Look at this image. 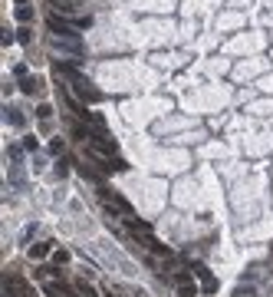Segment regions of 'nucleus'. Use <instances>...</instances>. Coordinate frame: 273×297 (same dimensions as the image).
Returning <instances> with one entry per match:
<instances>
[{
	"label": "nucleus",
	"mask_w": 273,
	"mask_h": 297,
	"mask_svg": "<svg viewBox=\"0 0 273 297\" xmlns=\"http://www.w3.org/2000/svg\"><path fill=\"white\" fill-rule=\"evenodd\" d=\"M194 274H197V281L204 284V291H208V294H214V291H218V281L211 277V271L204 267V264H194Z\"/></svg>",
	"instance_id": "20e7f679"
},
{
	"label": "nucleus",
	"mask_w": 273,
	"mask_h": 297,
	"mask_svg": "<svg viewBox=\"0 0 273 297\" xmlns=\"http://www.w3.org/2000/svg\"><path fill=\"white\" fill-rule=\"evenodd\" d=\"M46 251H50V244H33V248H30V258H43Z\"/></svg>",
	"instance_id": "6e6552de"
},
{
	"label": "nucleus",
	"mask_w": 273,
	"mask_h": 297,
	"mask_svg": "<svg viewBox=\"0 0 273 297\" xmlns=\"http://www.w3.org/2000/svg\"><path fill=\"white\" fill-rule=\"evenodd\" d=\"M175 284H178V297H197V287H194L191 271H175Z\"/></svg>",
	"instance_id": "f257e3e1"
},
{
	"label": "nucleus",
	"mask_w": 273,
	"mask_h": 297,
	"mask_svg": "<svg viewBox=\"0 0 273 297\" xmlns=\"http://www.w3.org/2000/svg\"><path fill=\"white\" fill-rule=\"evenodd\" d=\"M7 287H10V291H13L17 297H36V294H33V287L27 284L23 277H17V274H13V277H7Z\"/></svg>",
	"instance_id": "7ed1b4c3"
},
{
	"label": "nucleus",
	"mask_w": 273,
	"mask_h": 297,
	"mask_svg": "<svg viewBox=\"0 0 273 297\" xmlns=\"http://www.w3.org/2000/svg\"><path fill=\"white\" fill-rule=\"evenodd\" d=\"M17 20H20V23H30L33 20V10H30V7H17Z\"/></svg>",
	"instance_id": "0eeeda50"
},
{
	"label": "nucleus",
	"mask_w": 273,
	"mask_h": 297,
	"mask_svg": "<svg viewBox=\"0 0 273 297\" xmlns=\"http://www.w3.org/2000/svg\"><path fill=\"white\" fill-rule=\"evenodd\" d=\"M17 40L20 43H30V30H17Z\"/></svg>",
	"instance_id": "1a4fd4ad"
},
{
	"label": "nucleus",
	"mask_w": 273,
	"mask_h": 297,
	"mask_svg": "<svg viewBox=\"0 0 273 297\" xmlns=\"http://www.w3.org/2000/svg\"><path fill=\"white\" fill-rule=\"evenodd\" d=\"M50 30L56 33V40H59V36H63V40H76V33H73V27H76V23H66V20H59V17H56V13H50Z\"/></svg>",
	"instance_id": "f03ea898"
},
{
	"label": "nucleus",
	"mask_w": 273,
	"mask_h": 297,
	"mask_svg": "<svg viewBox=\"0 0 273 297\" xmlns=\"http://www.w3.org/2000/svg\"><path fill=\"white\" fill-rule=\"evenodd\" d=\"M50 112H53L50 106H40V109H36V116H40V119H50Z\"/></svg>",
	"instance_id": "9d476101"
},
{
	"label": "nucleus",
	"mask_w": 273,
	"mask_h": 297,
	"mask_svg": "<svg viewBox=\"0 0 273 297\" xmlns=\"http://www.w3.org/2000/svg\"><path fill=\"white\" fill-rule=\"evenodd\" d=\"M50 7H56L59 13H73V3L69 0H50Z\"/></svg>",
	"instance_id": "423d86ee"
},
{
	"label": "nucleus",
	"mask_w": 273,
	"mask_h": 297,
	"mask_svg": "<svg viewBox=\"0 0 273 297\" xmlns=\"http://www.w3.org/2000/svg\"><path fill=\"white\" fill-rule=\"evenodd\" d=\"M36 89H40V83H36V79H30V76L20 79V93H23V96H33Z\"/></svg>",
	"instance_id": "39448f33"
}]
</instances>
